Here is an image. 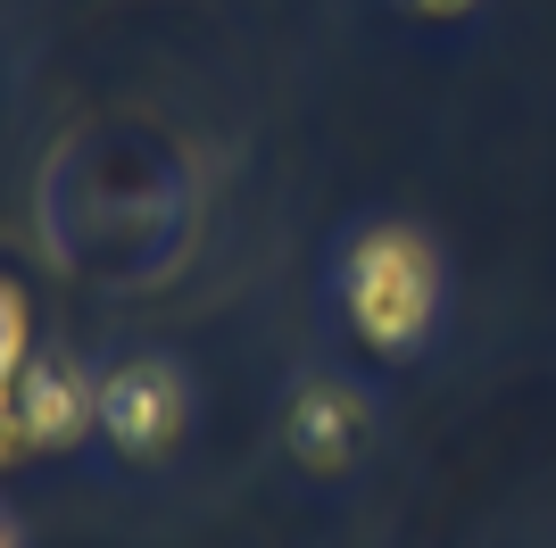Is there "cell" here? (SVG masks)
<instances>
[{
  "instance_id": "obj_4",
  "label": "cell",
  "mask_w": 556,
  "mask_h": 548,
  "mask_svg": "<svg viewBox=\"0 0 556 548\" xmlns=\"http://www.w3.org/2000/svg\"><path fill=\"white\" fill-rule=\"evenodd\" d=\"M357 440H366V408L349 390H307L291 408V449L307 465H341V457H357Z\"/></svg>"
},
{
  "instance_id": "obj_5",
  "label": "cell",
  "mask_w": 556,
  "mask_h": 548,
  "mask_svg": "<svg viewBox=\"0 0 556 548\" xmlns=\"http://www.w3.org/2000/svg\"><path fill=\"white\" fill-rule=\"evenodd\" d=\"M424 17H465V9H473V0H416Z\"/></svg>"
},
{
  "instance_id": "obj_2",
  "label": "cell",
  "mask_w": 556,
  "mask_h": 548,
  "mask_svg": "<svg viewBox=\"0 0 556 548\" xmlns=\"http://www.w3.org/2000/svg\"><path fill=\"white\" fill-rule=\"evenodd\" d=\"M100 433L116 440L125 457H166L184 440V383H175V365H116L109 383H100Z\"/></svg>"
},
{
  "instance_id": "obj_3",
  "label": "cell",
  "mask_w": 556,
  "mask_h": 548,
  "mask_svg": "<svg viewBox=\"0 0 556 548\" xmlns=\"http://www.w3.org/2000/svg\"><path fill=\"white\" fill-rule=\"evenodd\" d=\"M84 424H100V390L67 365H25L9 374V457L25 449H67L84 440Z\"/></svg>"
},
{
  "instance_id": "obj_1",
  "label": "cell",
  "mask_w": 556,
  "mask_h": 548,
  "mask_svg": "<svg viewBox=\"0 0 556 548\" xmlns=\"http://www.w3.org/2000/svg\"><path fill=\"white\" fill-rule=\"evenodd\" d=\"M432 308H441V266L424 250V233L374 225L366 241L349 250V324H357L366 349H382V358L416 349Z\"/></svg>"
}]
</instances>
